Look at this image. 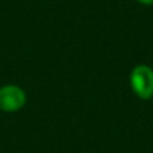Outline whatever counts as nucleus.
<instances>
[{"label":"nucleus","instance_id":"2","mask_svg":"<svg viewBox=\"0 0 153 153\" xmlns=\"http://www.w3.org/2000/svg\"><path fill=\"white\" fill-rule=\"evenodd\" d=\"M26 105V93L16 85H4L0 87V110L5 113L19 111Z\"/></svg>","mask_w":153,"mask_h":153},{"label":"nucleus","instance_id":"1","mask_svg":"<svg viewBox=\"0 0 153 153\" xmlns=\"http://www.w3.org/2000/svg\"><path fill=\"white\" fill-rule=\"evenodd\" d=\"M130 85L134 93L143 100L153 95V70L146 65H138L130 74Z\"/></svg>","mask_w":153,"mask_h":153},{"label":"nucleus","instance_id":"3","mask_svg":"<svg viewBox=\"0 0 153 153\" xmlns=\"http://www.w3.org/2000/svg\"><path fill=\"white\" fill-rule=\"evenodd\" d=\"M137 1H140L141 4H146V5L153 4V0H137Z\"/></svg>","mask_w":153,"mask_h":153}]
</instances>
